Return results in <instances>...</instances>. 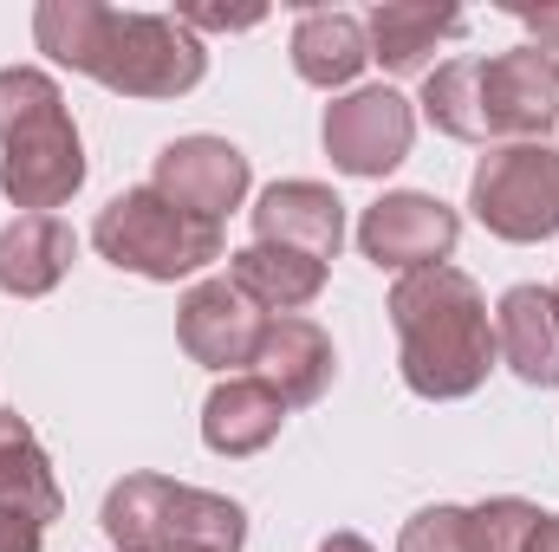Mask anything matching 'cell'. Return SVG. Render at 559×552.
Returning <instances> with one entry per match:
<instances>
[{
    "instance_id": "cell-1",
    "label": "cell",
    "mask_w": 559,
    "mask_h": 552,
    "mask_svg": "<svg viewBox=\"0 0 559 552\" xmlns=\"http://www.w3.org/2000/svg\"><path fill=\"white\" fill-rule=\"evenodd\" d=\"M33 39L46 59L98 79L118 98H182L209 72V46L176 13H124L98 0H39Z\"/></svg>"
},
{
    "instance_id": "cell-2",
    "label": "cell",
    "mask_w": 559,
    "mask_h": 552,
    "mask_svg": "<svg viewBox=\"0 0 559 552\" xmlns=\"http://www.w3.org/2000/svg\"><path fill=\"white\" fill-rule=\"evenodd\" d=\"M391 325H397V371L429 404L475 397L495 371V319L481 286L462 267H417L391 286Z\"/></svg>"
},
{
    "instance_id": "cell-3",
    "label": "cell",
    "mask_w": 559,
    "mask_h": 552,
    "mask_svg": "<svg viewBox=\"0 0 559 552\" xmlns=\"http://www.w3.org/2000/svg\"><path fill=\"white\" fill-rule=\"evenodd\" d=\"M85 189V143L66 92L39 65L0 72V195L20 215H52Z\"/></svg>"
},
{
    "instance_id": "cell-4",
    "label": "cell",
    "mask_w": 559,
    "mask_h": 552,
    "mask_svg": "<svg viewBox=\"0 0 559 552\" xmlns=\"http://www.w3.org/2000/svg\"><path fill=\"white\" fill-rule=\"evenodd\" d=\"M105 540L118 552H241L248 507L169 475H124L105 494Z\"/></svg>"
},
{
    "instance_id": "cell-5",
    "label": "cell",
    "mask_w": 559,
    "mask_h": 552,
    "mask_svg": "<svg viewBox=\"0 0 559 552\" xmlns=\"http://www.w3.org/2000/svg\"><path fill=\"white\" fill-rule=\"evenodd\" d=\"M92 248L118 267V274H138V279H189L202 267H215L228 254L222 241V221H202L189 208H176L169 195H156L150 182L143 189H124L98 208L92 221Z\"/></svg>"
},
{
    "instance_id": "cell-6",
    "label": "cell",
    "mask_w": 559,
    "mask_h": 552,
    "mask_svg": "<svg viewBox=\"0 0 559 552\" xmlns=\"http://www.w3.org/2000/svg\"><path fill=\"white\" fill-rule=\"evenodd\" d=\"M468 208L501 241H554L559 235V149H547V143H495L475 163Z\"/></svg>"
},
{
    "instance_id": "cell-7",
    "label": "cell",
    "mask_w": 559,
    "mask_h": 552,
    "mask_svg": "<svg viewBox=\"0 0 559 552\" xmlns=\"http://www.w3.org/2000/svg\"><path fill=\"white\" fill-rule=\"evenodd\" d=\"M475 111L481 143H540L559 124V59L540 46H514L475 59Z\"/></svg>"
},
{
    "instance_id": "cell-8",
    "label": "cell",
    "mask_w": 559,
    "mask_h": 552,
    "mask_svg": "<svg viewBox=\"0 0 559 552\" xmlns=\"http://www.w3.org/2000/svg\"><path fill=\"white\" fill-rule=\"evenodd\" d=\"M462 241V215L442 202V195H423V189H391L365 208L358 221V248L371 267H391V274H417V267H449Z\"/></svg>"
},
{
    "instance_id": "cell-9",
    "label": "cell",
    "mask_w": 559,
    "mask_h": 552,
    "mask_svg": "<svg viewBox=\"0 0 559 552\" xmlns=\"http://www.w3.org/2000/svg\"><path fill=\"white\" fill-rule=\"evenodd\" d=\"M325 156L345 169V176H391L404 156H411V137H417V111L411 98H397L391 85H365V92H345L325 105Z\"/></svg>"
},
{
    "instance_id": "cell-10",
    "label": "cell",
    "mask_w": 559,
    "mask_h": 552,
    "mask_svg": "<svg viewBox=\"0 0 559 552\" xmlns=\"http://www.w3.org/2000/svg\"><path fill=\"white\" fill-rule=\"evenodd\" d=\"M176 338H182V351L195 358V364H209V371H228V377H241L254 358H261V338H267V312L235 286V279H202V286H189L182 292V305H176Z\"/></svg>"
},
{
    "instance_id": "cell-11",
    "label": "cell",
    "mask_w": 559,
    "mask_h": 552,
    "mask_svg": "<svg viewBox=\"0 0 559 552\" xmlns=\"http://www.w3.org/2000/svg\"><path fill=\"white\" fill-rule=\"evenodd\" d=\"M150 189L169 195L176 208L202 215V221H222V215L241 208V195H248V156L228 137H176V143L156 149Z\"/></svg>"
},
{
    "instance_id": "cell-12",
    "label": "cell",
    "mask_w": 559,
    "mask_h": 552,
    "mask_svg": "<svg viewBox=\"0 0 559 552\" xmlns=\"http://www.w3.org/2000/svg\"><path fill=\"white\" fill-rule=\"evenodd\" d=\"M495 351L501 364L534 384L554 391L559 384V292L554 286H508L495 305Z\"/></svg>"
},
{
    "instance_id": "cell-13",
    "label": "cell",
    "mask_w": 559,
    "mask_h": 552,
    "mask_svg": "<svg viewBox=\"0 0 559 552\" xmlns=\"http://www.w3.org/2000/svg\"><path fill=\"white\" fill-rule=\"evenodd\" d=\"M254 241L261 248H293L312 261H332L345 241V202L325 182H274L254 202Z\"/></svg>"
},
{
    "instance_id": "cell-14",
    "label": "cell",
    "mask_w": 559,
    "mask_h": 552,
    "mask_svg": "<svg viewBox=\"0 0 559 552\" xmlns=\"http://www.w3.org/2000/svg\"><path fill=\"white\" fill-rule=\"evenodd\" d=\"M332 371H338V358H332L325 325H312V319H267V338H261L254 377L274 384L286 410L319 404V397L332 391Z\"/></svg>"
},
{
    "instance_id": "cell-15",
    "label": "cell",
    "mask_w": 559,
    "mask_h": 552,
    "mask_svg": "<svg viewBox=\"0 0 559 552\" xmlns=\"http://www.w3.org/2000/svg\"><path fill=\"white\" fill-rule=\"evenodd\" d=\"M280 422H286L280 391L267 377L241 371V377H222V384L209 391V404H202V442H209L215 455L241 461V455H261V448L274 442Z\"/></svg>"
},
{
    "instance_id": "cell-16",
    "label": "cell",
    "mask_w": 559,
    "mask_h": 552,
    "mask_svg": "<svg viewBox=\"0 0 559 552\" xmlns=\"http://www.w3.org/2000/svg\"><path fill=\"white\" fill-rule=\"evenodd\" d=\"M79 261V235L59 215H13L0 228V292L46 299Z\"/></svg>"
},
{
    "instance_id": "cell-17",
    "label": "cell",
    "mask_w": 559,
    "mask_h": 552,
    "mask_svg": "<svg viewBox=\"0 0 559 552\" xmlns=\"http://www.w3.org/2000/svg\"><path fill=\"white\" fill-rule=\"evenodd\" d=\"M371 59V39H365V20L338 13V7H306L299 26H293V72L319 92H338L365 72Z\"/></svg>"
},
{
    "instance_id": "cell-18",
    "label": "cell",
    "mask_w": 559,
    "mask_h": 552,
    "mask_svg": "<svg viewBox=\"0 0 559 552\" xmlns=\"http://www.w3.org/2000/svg\"><path fill=\"white\" fill-rule=\"evenodd\" d=\"M468 20L455 13V7H429V0H391V7H378L371 13V26H365V39H371V59L391 72V79H411L429 65V52L442 46V39H455Z\"/></svg>"
},
{
    "instance_id": "cell-19",
    "label": "cell",
    "mask_w": 559,
    "mask_h": 552,
    "mask_svg": "<svg viewBox=\"0 0 559 552\" xmlns=\"http://www.w3.org/2000/svg\"><path fill=\"white\" fill-rule=\"evenodd\" d=\"M228 279L274 319H299V305H312L325 292V261L293 254V248H261L248 241L241 254H228Z\"/></svg>"
},
{
    "instance_id": "cell-20",
    "label": "cell",
    "mask_w": 559,
    "mask_h": 552,
    "mask_svg": "<svg viewBox=\"0 0 559 552\" xmlns=\"http://www.w3.org/2000/svg\"><path fill=\"white\" fill-rule=\"evenodd\" d=\"M0 507H26L33 520H59L66 494L52 481V455L39 448V435L26 429V416L0 404Z\"/></svg>"
},
{
    "instance_id": "cell-21",
    "label": "cell",
    "mask_w": 559,
    "mask_h": 552,
    "mask_svg": "<svg viewBox=\"0 0 559 552\" xmlns=\"http://www.w3.org/2000/svg\"><path fill=\"white\" fill-rule=\"evenodd\" d=\"M423 118L455 143H481V111H475V59H449L442 72L423 79Z\"/></svg>"
},
{
    "instance_id": "cell-22",
    "label": "cell",
    "mask_w": 559,
    "mask_h": 552,
    "mask_svg": "<svg viewBox=\"0 0 559 552\" xmlns=\"http://www.w3.org/2000/svg\"><path fill=\"white\" fill-rule=\"evenodd\" d=\"M540 520H547V514H540L534 501L495 494V501L468 507V552H527V540H534Z\"/></svg>"
},
{
    "instance_id": "cell-23",
    "label": "cell",
    "mask_w": 559,
    "mask_h": 552,
    "mask_svg": "<svg viewBox=\"0 0 559 552\" xmlns=\"http://www.w3.org/2000/svg\"><path fill=\"white\" fill-rule=\"evenodd\" d=\"M397 552H468V507H423L404 520Z\"/></svg>"
},
{
    "instance_id": "cell-24",
    "label": "cell",
    "mask_w": 559,
    "mask_h": 552,
    "mask_svg": "<svg viewBox=\"0 0 559 552\" xmlns=\"http://www.w3.org/2000/svg\"><path fill=\"white\" fill-rule=\"evenodd\" d=\"M176 20L195 33V26H215V33H241V26H261L267 13L261 7H241V13H228V7H176Z\"/></svg>"
},
{
    "instance_id": "cell-25",
    "label": "cell",
    "mask_w": 559,
    "mask_h": 552,
    "mask_svg": "<svg viewBox=\"0 0 559 552\" xmlns=\"http://www.w3.org/2000/svg\"><path fill=\"white\" fill-rule=\"evenodd\" d=\"M46 547V520H33L26 507H0V552H39Z\"/></svg>"
},
{
    "instance_id": "cell-26",
    "label": "cell",
    "mask_w": 559,
    "mask_h": 552,
    "mask_svg": "<svg viewBox=\"0 0 559 552\" xmlns=\"http://www.w3.org/2000/svg\"><path fill=\"white\" fill-rule=\"evenodd\" d=\"M514 20L540 39V52H559V0L554 7H514Z\"/></svg>"
},
{
    "instance_id": "cell-27",
    "label": "cell",
    "mask_w": 559,
    "mask_h": 552,
    "mask_svg": "<svg viewBox=\"0 0 559 552\" xmlns=\"http://www.w3.org/2000/svg\"><path fill=\"white\" fill-rule=\"evenodd\" d=\"M527 552H559V514H547V520L534 527V540H527Z\"/></svg>"
},
{
    "instance_id": "cell-28",
    "label": "cell",
    "mask_w": 559,
    "mask_h": 552,
    "mask_svg": "<svg viewBox=\"0 0 559 552\" xmlns=\"http://www.w3.org/2000/svg\"><path fill=\"white\" fill-rule=\"evenodd\" d=\"M319 552H378V547H371V540H358V533H325Z\"/></svg>"
},
{
    "instance_id": "cell-29",
    "label": "cell",
    "mask_w": 559,
    "mask_h": 552,
    "mask_svg": "<svg viewBox=\"0 0 559 552\" xmlns=\"http://www.w3.org/2000/svg\"><path fill=\"white\" fill-rule=\"evenodd\" d=\"M554 292H559V286H554Z\"/></svg>"
}]
</instances>
